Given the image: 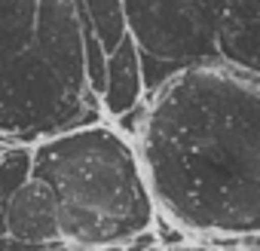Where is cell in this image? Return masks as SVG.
I'll list each match as a JSON object with an SVG mask.
<instances>
[{
  "label": "cell",
  "instance_id": "obj_1",
  "mask_svg": "<svg viewBox=\"0 0 260 251\" xmlns=\"http://www.w3.org/2000/svg\"><path fill=\"white\" fill-rule=\"evenodd\" d=\"M147 101L135 150L156 211L184 233H260V77L223 61L175 74Z\"/></svg>",
  "mask_w": 260,
  "mask_h": 251
},
{
  "label": "cell",
  "instance_id": "obj_2",
  "mask_svg": "<svg viewBox=\"0 0 260 251\" xmlns=\"http://www.w3.org/2000/svg\"><path fill=\"white\" fill-rule=\"evenodd\" d=\"M31 178L52 190L61 245L74 251L153 230L156 202L138 150L104 119L31 144Z\"/></svg>",
  "mask_w": 260,
  "mask_h": 251
},
{
  "label": "cell",
  "instance_id": "obj_3",
  "mask_svg": "<svg viewBox=\"0 0 260 251\" xmlns=\"http://www.w3.org/2000/svg\"><path fill=\"white\" fill-rule=\"evenodd\" d=\"M89 122H101L98 98L86 86H77L64 74H58L40 52L25 49L0 65V135L4 138L37 144Z\"/></svg>",
  "mask_w": 260,
  "mask_h": 251
},
{
  "label": "cell",
  "instance_id": "obj_4",
  "mask_svg": "<svg viewBox=\"0 0 260 251\" xmlns=\"http://www.w3.org/2000/svg\"><path fill=\"white\" fill-rule=\"evenodd\" d=\"M125 34L141 55L193 68L217 61V19L208 0H122Z\"/></svg>",
  "mask_w": 260,
  "mask_h": 251
},
{
  "label": "cell",
  "instance_id": "obj_5",
  "mask_svg": "<svg viewBox=\"0 0 260 251\" xmlns=\"http://www.w3.org/2000/svg\"><path fill=\"white\" fill-rule=\"evenodd\" d=\"M31 49L40 52L71 83L86 86L83 16H80L77 0H37V22H34V46Z\"/></svg>",
  "mask_w": 260,
  "mask_h": 251
},
{
  "label": "cell",
  "instance_id": "obj_6",
  "mask_svg": "<svg viewBox=\"0 0 260 251\" xmlns=\"http://www.w3.org/2000/svg\"><path fill=\"white\" fill-rule=\"evenodd\" d=\"M7 239L22 245H61L58 205L52 190L28 178L7 202Z\"/></svg>",
  "mask_w": 260,
  "mask_h": 251
},
{
  "label": "cell",
  "instance_id": "obj_7",
  "mask_svg": "<svg viewBox=\"0 0 260 251\" xmlns=\"http://www.w3.org/2000/svg\"><path fill=\"white\" fill-rule=\"evenodd\" d=\"M217 61L260 77V0H226L217 19Z\"/></svg>",
  "mask_w": 260,
  "mask_h": 251
},
{
  "label": "cell",
  "instance_id": "obj_8",
  "mask_svg": "<svg viewBox=\"0 0 260 251\" xmlns=\"http://www.w3.org/2000/svg\"><path fill=\"white\" fill-rule=\"evenodd\" d=\"M144 101V83H141V55L132 37L125 40L107 55V77H104V92L98 98L104 119H119L132 107Z\"/></svg>",
  "mask_w": 260,
  "mask_h": 251
},
{
  "label": "cell",
  "instance_id": "obj_9",
  "mask_svg": "<svg viewBox=\"0 0 260 251\" xmlns=\"http://www.w3.org/2000/svg\"><path fill=\"white\" fill-rule=\"evenodd\" d=\"M37 0H0V65L34 46Z\"/></svg>",
  "mask_w": 260,
  "mask_h": 251
},
{
  "label": "cell",
  "instance_id": "obj_10",
  "mask_svg": "<svg viewBox=\"0 0 260 251\" xmlns=\"http://www.w3.org/2000/svg\"><path fill=\"white\" fill-rule=\"evenodd\" d=\"M80 13L92 34L101 40L104 52L110 55L122 40H125V10L122 0H77Z\"/></svg>",
  "mask_w": 260,
  "mask_h": 251
},
{
  "label": "cell",
  "instance_id": "obj_11",
  "mask_svg": "<svg viewBox=\"0 0 260 251\" xmlns=\"http://www.w3.org/2000/svg\"><path fill=\"white\" fill-rule=\"evenodd\" d=\"M0 251H74L68 245H22L13 239H0Z\"/></svg>",
  "mask_w": 260,
  "mask_h": 251
},
{
  "label": "cell",
  "instance_id": "obj_12",
  "mask_svg": "<svg viewBox=\"0 0 260 251\" xmlns=\"http://www.w3.org/2000/svg\"><path fill=\"white\" fill-rule=\"evenodd\" d=\"M156 245H159V242H156L153 230H144V233L132 236L128 242H122V248H125V251H150V248H156Z\"/></svg>",
  "mask_w": 260,
  "mask_h": 251
},
{
  "label": "cell",
  "instance_id": "obj_13",
  "mask_svg": "<svg viewBox=\"0 0 260 251\" xmlns=\"http://www.w3.org/2000/svg\"><path fill=\"white\" fill-rule=\"evenodd\" d=\"M239 242H242L248 251H260V233H257V236H245V239H239Z\"/></svg>",
  "mask_w": 260,
  "mask_h": 251
},
{
  "label": "cell",
  "instance_id": "obj_14",
  "mask_svg": "<svg viewBox=\"0 0 260 251\" xmlns=\"http://www.w3.org/2000/svg\"><path fill=\"white\" fill-rule=\"evenodd\" d=\"M86 251H125L122 245H98V248H86Z\"/></svg>",
  "mask_w": 260,
  "mask_h": 251
},
{
  "label": "cell",
  "instance_id": "obj_15",
  "mask_svg": "<svg viewBox=\"0 0 260 251\" xmlns=\"http://www.w3.org/2000/svg\"><path fill=\"white\" fill-rule=\"evenodd\" d=\"M220 251H248V248H245V245H242V242H239V239H236V242H233V245H223V248H220Z\"/></svg>",
  "mask_w": 260,
  "mask_h": 251
},
{
  "label": "cell",
  "instance_id": "obj_16",
  "mask_svg": "<svg viewBox=\"0 0 260 251\" xmlns=\"http://www.w3.org/2000/svg\"><path fill=\"white\" fill-rule=\"evenodd\" d=\"M208 4H211V7H214V10H217V13H220V10H223V7H226V0H208Z\"/></svg>",
  "mask_w": 260,
  "mask_h": 251
},
{
  "label": "cell",
  "instance_id": "obj_17",
  "mask_svg": "<svg viewBox=\"0 0 260 251\" xmlns=\"http://www.w3.org/2000/svg\"><path fill=\"white\" fill-rule=\"evenodd\" d=\"M150 251H172V248H162V245H156V248H150Z\"/></svg>",
  "mask_w": 260,
  "mask_h": 251
},
{
  "label": "cell",
  "instance_id": "obj_18",
  "mask_svg": "<svg viewBox=\"0 0 260 251\" xmlns=\"http://www.w3.org/2000/svg\"><path fill=\"white\" fill-rule=\"evenodd\" d=\"M0 153H4V150H0Z\"/></svg>",
  "mask_w": 260,
  "mask_h": 251
}]
</instances>
